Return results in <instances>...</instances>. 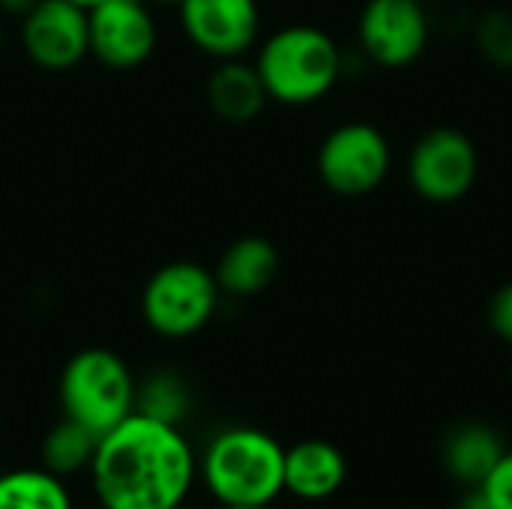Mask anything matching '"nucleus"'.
<instances>
[{"instance_id": "1", "label": "nucleus", "mask_w": 512, "mask_h": 509, "mask_svg": "<svg viewBox=\"0 0 512 509\" xmlns=\"http://www.w3.org/2000/svg\"><path fill=\"white\" fill-rule=\"evenodd\" d=\"M87 483L99 509H171L198 489V447L186 426L135 411L99 438Z\"/></svg>"}, {"instance_id": "2", "label": "nucleus", "mask_w": 512, "mask_h": 509, "mask_svg": "<svg viewBox=\"0 0 512 509\" xmlns=\"http://www.w3.org/2000/svg\"><path fill=\"white\" fill-rule=\"evenodd\" d=\"M198 489L216 507H276L285 495V444L261 426H222L198 447Z\"/></svg>"}, {"instance_id": "3", "label": "nucleus", "mask_w": 512, "mask_h": 509, "mask_svg": "<svg viewBox=\"0 0 512 509\" xmlns=\"http://www.w3.org/2000/svg\"><path fill=\"white\" fill-rule=\"evenodd\" d=\"M261 84L276 105H315L339 84L345 54L336 39L315 24H285L255 45L252 57Z\"/></svg>"}, {"instance_id": "4", "label": "nucleus", "mask_w": 512, "mask_h": 509, "mask_svg": "<svg viewBox=\"0 0 512 509\" xmlns=\"http://www.w3.org/2000/svg\"><path fill=\"white\" fill-rule=\"evenodd\" d=\"M135 387L138 378L117 351L90 345L63 363L57 378V405L63 417L102 438L135 414Z\"/></svg>"}, {"instance_id": "5", "label": "nucleus", "mask_w": 512, "mask_h": 509, "mask_svg": "<svg viewBox=\"0 0 512 509\" xmlns=\"http://www.w3.org/2000/svg\"><path fill=\"white\" fill-rule=\"evenodd\" d=\"M219 303L213 267L198 261H168L141 288V318L153 336L168 342L198 336L216 318Z\"/></svg>"}, {"instance_id": "6", "label": "nucleus", "mask_w": 512, "mask_h": 509, "mask_svg": "<svg viewBox=\"0 0 512 509\" xmlns=\"http://www.w3.org/2000/svg\"><path fill=\"white\" fill-rule=\"evenodd\" d=\"M318 177L342 198L372 195L393 168V147L387 135L369 120H348L327 132L318 147Z\"/></svg>"}, {"instance_id": "7", "label": "nucleus", "mask_w": 512, "mask_h": 509, "mask_svg": "<svg viewBox=\"0 0 512 509\" xmlns=\"http://www.w3.org/2000/svg\"><path fill=\"white\" fill-rule=\"evenodd\" d=\"M405 174L423 201L456 204L471 195L480 177V153L462 129L435 126L414 141Z\"/></svg>"}, {"instance_id": "8", "label": "nucleus", "mask_w": 512, "mask_h": 509, "mask_svg": "<svg viewBox=\"0 0 512 509\" xmlns=\"http://www.w3.org/2000/svg\"><path fill=\"white\" fill-rule=\"evenodd\" d=\"M432 21L420 0H366L357 21L360 54L381 69L417 63L429 45Z\"/></svg>"}, {"instance_id": "9", "label": "nucleus", "mask_w": 512, "mask_h": 509, "mask_svg": "<svg viewBox=\"0 0 512 509\" xmlns=\"http://www.w3.org/2000/svg\"><path fill=\"white\" fill-rule=\"evenodd\" d=\"M177 24L186 42L210 60H234L261 42L258 0H183Z\"/></svg>"}, {"instance_id": "10", "label": "nucleus", "mask_w": 512, "mask_h": 509, "mask_svg": "<svg viewBox=\"0 0 512 509\" xmlns=\"http://www.w3.org/2000/svg\"><path fill=\"white\" fill-rule=\"evenodd\" d=\"M18 39L27 60L45 72H69L90 57L87 9L69 0H39L18 18Z\"/></svg>"}, {"instance_id": "11", "label": "nucleus", "mask_w": 512, "mask_h": 509, "mask_svg": "<svg viewBox=\"0 0 512 509\" xmlns=\"http://www.w3.org/2000/svg\"><path fill=\"white\" fill-rule=\"evenodd\" d=\"M90 57L126 72L144 66L159 42L153 6L147 0H102L87 9Z\"/></svg>"}, {"instance_id": "12", "label": "nucleus", "mask_w": 512, "mask_h": 509, "mask_svg": "<svg viewBox=\"0 0 512 509\" xmlns=\"http://www.w3.org/2000/svg\"><path fill=\"white\" fill-rule=\"evenodd\" d=\"M348 483L345 453L324 438H303L285 447V495L297 504H327Z\"/></svg>"}, {"instance_id": "13", "label": "nucleus", "mask_w": 512, "mask_h": 509, "mask_svg": "<svg viewBox=\"0 0 512 509\" xmlns=\"http://www.w3.org/2000/svg\"><path fill=\"white\" fill-rule=\"evenodd\" d=\"M276 273H279V249L261 234H246L228 243L213 267L222 297H234V300H249L264 294L273 285Z\"/></svg>"}, {"instance_id": "14", "label": "nucleus", "mask_w": 512, "mask_h": 509, "mask_svg": "<svg viewBox=\"0 0 512 509\" xmlns=\"http://www.w3.org/2000/svg\"><path fill=\"white\" fill-rule=\"evenodd\" d=\"M204 99L219 120L237 126L252 123L270 102L255 63L246 57L216 60L204 84Z\"/></svg>"}, {"instance_id": "15", "label": "nucleus", "mask_w": 512, "mask_h": 509, "mask_svg": "<svg viewBox=\"0 0 512 509\" xmlns=\"http://www.w3.org/2000/svg\"><path fill=\"white\" fill-rule=\"evenodd\" d=\"M504 438L486 423H462L444 438V471L462 486L477 489L504 456Z\"/></svg>"}, {"instance_id": "16", "label": "nucleus", "mask_w": 512, "mask_h": 509, "mask_svg": "<svg viewBox=\"0 0 512 509\" xmlns=\"http://www.w3.org/2000/svg\"><path fill=\"white\" fill-rule=\"evenodd\" d=\"M96 444H99V438L90 429H84L81 423L60 414L57 423H51L45 429V435L39 438L36 465H42L45 471H51L54 477H63V480L87 477L93 456H96Z\"/></svg>"}, {"instance_id": "17", "label": "nucleus", "mask_w": 512, "mask_h": 509, "mask_svg": "<svg viewBox=\"0 0 512 509\" xmlns=\"http://www.w3.org/2000/svg\"><path fill=\"white\" fill-rule=\"evenodd\" d=\"M0 509H75V492L42 465H15L0 471Z\"/></svg>"}, {"instance_id": "18", "label": "nucleus", "mask_w": 512, "mask_h": 509, "mask_svg": "<svg viewBox=\"0 0 512 509\" xmlns=\"http://www.w3.org/2000/svg\"><path fill=\"white\" fill-rule=\"evenodd\" d=\"M135 411L171 426H186L195 411V396L189 381L174 369H153L138 378L135 387Z\"/></svg>"}, {"instance_id": "19", "label": "nucleus", "mask_w": 512, "mask_h": 509, "mask_svg": "<svg viewBox=\"0 0 512 509\" xmlns=\"http://www.w3.org/2000/svg\"><path fill=\"white\" fill-rule=\"evenodd\" d=\"M474 45L495 69H512V12L489 9L474 24Z\"/></svg>"}, {"instance_id": "20", "label": "nucleus", "mask_w": 512, "mask_h": 509, "mask_svg": "<svg viewBox=\"0 0 512 509\" xmlns=\"http://www.w3.org/2000/svg\"><path fill=\"white\" fill-rule=\"evenodd\" d=\"M477 498L489 509H512V450H504L498 465L477 486Z\"/></svg>"}, {"instance_id": "21", "label": "nucleus", "mask_w": 512, "mask_h": 509, "mask_svg": "<svg viewBox=\"0 0 512 509\" xmlns=\"http://www.w3.org/2000/svg\"><path fill=\"white\" fill-rule=\"evenodd\" d=\"M489 324L507 345H512V282L495 291L489 303Z\"/></svg>"}, {"instance_id": "22", "label": "nucleus", "mask_w": 512, "mask_h": 509, "mask_svg": "<svg viewBox=\"0 0 512 509\" xmlns=\"http://www.w3.org/2000/svg\"><path fill=\"white\" fill-rule=\"evenodd\" d=\"M39 0H0V15L3 18H24Z\"/></svg>"}, {"instance_id": "23", "label": "nucleus", "mask_w": 512, "mask_h": 509, "mask_svg": "<svg viewBox=\"0 0 512 509\" xmlns=\"http://www.w3.org/2000/svg\"><path fill=\"white\" fill-rule=\"evenodd\" d=\"M456 509H489V507H486V504H483V501H480V498L474 495L471 501H465V504H459V507H456Z\"/></svg>"}, {"instance_id": "24", "label": "nucleus", "mask_w": 512, "mask_h": 509, "mask_svg": "<svg viewBox=\"0 0 512 509\" xmlns=\"http://www.w3.org/2000/svg\"><path fill=\"white\" fill-rule=\"evenodd\" d=\"M147 3H150V6H174V9H177L183 0H147Z\"/></svg>"}, {"instance_id": "25", "label": "nucleus", "mask_w": 512, "mask_h": 509, "mask_svg": "<svg viewBox=\"0 0 512 509\" xmlns=\"http://www.w3.org/2000/svg\"><path fill=\"white\" fill-rule=\"evenodd\" d=\"M69 3H75V6H84V9H90V6H96V3H102V0H69Z\"/></svg>"}, {"instance_id": "26", "label": "nucleus", "mask_w": 512, "mask_h": 509, "mask_svg": "<svg viewBox=\"0 0 512 509\" xmlns=\"http://www.w3.org/2000/svg\"><path fill=\"white\" fill-rule=\"evenodd\" d=\"M3 42H6V21H3V15H0V51H3Z\"/></svg>"}, {"instance_id": "27", "label": "nucleus", "mask_w": 512, "mask_h": 509, "mask_svg": "<svg viewBox=\"0 0 512 509\" xmlns=\"http://www.w3.org/2000/svg\"><path fill=\"white\" fill-rule=\"evenodd\" d=\"M171 509H201L198 504H192V501H183V504H177V507H171Z\"/></svg>"}, {"instance_id": "28", "label": "nucleus", "mask_w": 512, "mask_h": 509, "mask_svg": "<svg viewBox=\"0 0 512 509\" xmlns=\"http://www.w3.org/2000/svg\"><path fill=\"white\" fill-rule=\"evenodd\" d=\"M216 509H276V507H216Z\"/></svg>"}, {"instance_id": "29", "label": "nucleus", "mask_w": 512, "mask_h": 509, "mask_svg": "<svg viewBox=\"0 0 512 509\" xmlns=\"http://www.w3.org/2000/svg\"><path fill=\"white\" fill-rule=\"evenodd\" d=\"M0 435H3V408H0Z\"/></svg>"}, {"instance_id": "30", "label": "nucleus", "mask_w": 512, "mask_h": 509, "mask_svg": "<svg viewBox=\"0 0 512 509\" xmlns=\"http://www.w3.org/2000/svg\"><path fill=\"white\" fill-rule=\"evenodd\" d=\"M420 3H429V0H420Z\"/></svg>"}]
</instances>
